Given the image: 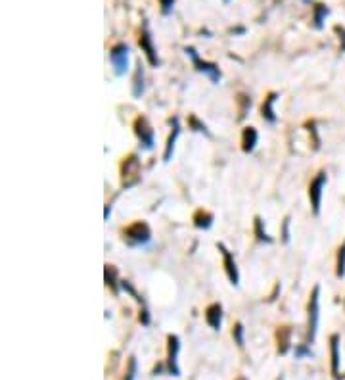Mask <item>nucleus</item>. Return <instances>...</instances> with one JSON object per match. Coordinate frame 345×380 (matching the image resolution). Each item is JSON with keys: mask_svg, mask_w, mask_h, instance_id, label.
<instances>
[{"mask_svg": "<svg viewBox=\"0 0 345 380\" xmlns=\"http://www.w3.org/2000/svg\"><path fill=\"white\" fill-rule=\"evenodd\" d=\"M123 234H125V242L131 246H144L152 240V231L144 221H134L123 231Z\"/></svg>", "mask_w": 345, "mask_h": 380, "instance_id": "obj_1", "label": "nucleus"}, {"mask_svg": "<svg viewBox=\"0 0 345 380\" xmlns=\"http://www.w3.org/2000/svg\"><path fill=\"white\" fill-rule=\"evenodd\" d=\"M184 52L190 56L192 64H194V67H196L198 71H201L204 75H207V77H209V81H211V83H215V85L219 83L222 75H220V69H219V66H217V64H213V62H206V60L199 58L198 52H196V48H194V46H186V48H184Z\"/></svg>", "mask_w": 345, "mask_h": 380, "instance_id": "obj_2", "label": "nucleus"}, {"mask_svg": "<svg viewBox=\"0 0 345 380\" xmlns=\"http://www.w3.org/2000/svg\"><path fill=\"white\" fill-rule=\"evenodd\" d=\"M129 52H131V48L125 43H117L110 48V62L115 75H119V77H123L129 71Z\"/></svg>", "mask_w": 345, "mask_h": 380, "instance_id": "obj_3", "label": "nucleus"}, {"mask_svg": "<svg viewBox=\"0 0 345 380\" xmlns=\"http://www.w3.org/2000/svg\"><path fill=\"white\" fill-rule=\"evenodd\" d=\"M138 44H140V48H142V52H144V56H146L150 66L157 67L161 64V62H159V56H157V50H155V46H154V37H152V33H150V25H148L146 20L142 22V31H140Z\"/></svg>", "mask_w": 345, "mask_h": 380, "instance_id": "obj_4", "label": "nucleus"}, {"mask_svg": "<svg viewBox=\"0 0 345 380\" xmlns=\"http://www.w3.org/2000/svg\"><path fill=\"white\" fill-rule=\"evenodd\" d=\"M320 286L316 284L313 288V294L309 298V332H307V342L311 344L316 336V330H318V315H320Z\"/></svg>", "mask_w": 345, "mask_h": 380, "instance_id": "obj_5", "label": "nucleus"}, {"mask_svg": "<svg viewBox=\"0 0 345 380\" xmlns=\"http://www.w3.org/2000/svg\"><path fill=\"white\" fill-rule=\"evenodd\" d=\"M326 181H328L326 171H318L316 177L311 181V184H309V200H311V207H313V213H315V215L320 213L322 192H324V186H326Z\"/></svg>", "mask_w": 345, "mask_h": 380, "instance_id": "obj_6", "label": "nucleus"}, {"mask_svg": "<svg viewBox=\"0 0 345 380\" xmlns=\"http://www.w3.org/2000/svg\"><path fill=\"white\" fill-rule=\"evenodd\" d=\"M121 181H123V186H127V188L134 186L140 181V160L134 154L125 158L121 163Z\"/></svg>", "mask_w": 345, "mask_h": 380, "instance_id": "obj_7", "label": "nucleus"}, {"mask_svg": "<svg viewBox=\"0 0 345 380\" xmlns=\"http://www.w3.org/2000/svg\"><path fill=\"white\" fill-rule=\"evenodd\" d=\"M134 132H136V137H138L140 140V148L142 150H152L155 144V137H154V129H152V125H150V121H148L146 117H136V121H134Z\"/></svg>", "mask_w": 345, "mask_h": 380, "instance_id": "obj_8", "label": "nucleus"}, {"mask_svg": "<svg viewBox=\"0 0 345 380\" xmlns=\"http://www.w3.org/2000/svg\"><path fill=\"white\" fill-rule=\"evenodd\" d=\"M169 342V357H167V369L173 376H180V369H178V351H180V340L175 334H169L167 338Z\"/></svg>", "mask_w": 345, "mask_h": 380, "instance_id": "obj_9", "label": "nucleus"}, {"mask_svg": "<svg viewBox=\"0 0 345 380\" xmlns=\"http://www.w3.org/2000/svg\"><path fill=\"white\" fill-rule=\"evenodd\" d=\"M219 250L222 254V259H225V271H227V277L232 284H238L240 282V273H238V267H236V261H234V256L228 252L222 244H219Z\"/></svg>", "mask_w": 345, "mask_h": 380, "instance_id": "obj_10", "label": "nucleus"}, {"mask_svg": "<svg viewBox=\"0 0 345 380\" xmlns=\"http://www.w3.org/2000/svg\"><path fill=\"white\" fill-rule=\"evenodd\" d=\"M171 125H173V132L169 135L167 146H165V152H163V161H171V158H173V152H175L176 139H178V135H180V125H178V117H173V119H171Z\"/></svg>", "mask_w": 345, "mask_h": 380, "instance_id": "obj_11", "label": "nucleus"}, {"mask_svg": "<svg viewBox=\"0 0 345 380\" xmlns=\"http://www.w3.org/2000/svg\"><path fill=\"white\" fill-rule=\"evenodd\" d=\"M206 321L213 330L220 329V322H222V306H220V303H211V306L207 307Z\"/></svg>", "mask_w": 345, "mask_h": 380, "instance_id": "obj_12", "label": "nucleus"}, {"mask_svg": "<svg viewBox=\"0 0 345 380\" xmlns=\"http://www.w3.org/2000/svg\"><path fill=\"white\" fill-rule=\"evenodd\" d=\"M328 15H330V8L326 6V4H322V2H316L315 6H313V27L316 31L322 29Z\"/></svg>", "mask_w": 345, "mask_h": 380, "instance_id": "obj_13", "label": "nucleus"}, {"mask_svg": "<svg viewBox=\"0 0 345 380\" xmlns=\"http://www.w3.org/2000/svg\"><path fill=\"white\" fill-rule=\"evenodd\" d=\"M257 140H259V135L255 131V127H246L242 135V150L246 154L253 152L255 146H257Z\"/></svg>", "mask_w": 345, "mask_h": 380, "instance_id": "obj_14", "label": "nucleus"}, {"mask_svg": "<svg viewBox=\"0 0 345 380\" xmlns=\"http://www.w3.org/2000/svg\"><path fill=\"white\" fill-rule=\"evenodd\" d=\"M146 90V83H144V69H142V64H136V71H134V79H132V96L134 98H140Z\"/></svg>", "mask_w": 345, "mask_h": 380, "instance_id": "obj_15", "label": "nucleus"}, {"mask_svg": "<svg viewBox=\"0 0 345 380\" xmlns=\"http://www.w3.org/2000/svg\"><path fill=\"white\" fill-rule=\"evenodd\" d=\"M274 102H276V94L271 92V94L265 98L263 108H261L263 119L265 121H269V123H274V121H276V116H274Z\"/></svg>", "mask_w": 345, "mask_h": 380, "instance_id": "obj_16", "label": "nucleus"}, {"mask_svg": "<svg viewBox=\"0 0 345 380\" xmlns=\"http://www.w3.org/2000/svg\"><path fill=\"white\" fill-rule=\"evenodd\" d=\"M330 350H332V373L338 376L339 373V336L334 334L330 338Z\"/></svg>", "mask_w": 345, "mask_h": 380, "instance_id": "obj_17", "label": "nucleus"}, {"mask_svg": "<svg viewBox=\"0 0 345 380\" xmlns=\"http://www.w3.org/2000/svg\"><path fill=\"white\" fill-rule=\"evenodd\" d=\"M194 225L198 229H209L213 225V215L209 212L199 210V212H196V215H194Z\"/></svg>", "mask_w": 345, "mask_h": 380, "instance_id": "obj_18", "label": "nucleus"}, {"mask_svg": "<svg viewBox=\"0 0 345 380\" xmlns=\"http://www.w3.org/2000/svg\"><path fill=\"white\" fill-rule=\"evenodd\" d=\"M336 275L338 278L345 277V242L339 246L338 250V259H336Z\"/></svg>", "mask_w": 345, "mask_h": 380, "instance_id": "obj_19", "label": "nucleus"}, {"mask_svg": "<svg viewBox=\"0 0 345 380\" xmlns=\"http://www.w3.org/2000/svg\"><path fill=\"white\" fill-rule=\"evenodd\" d=\"M255 234H257V238L261 242H271L272 238L267 234V231L263 229V219L261 217H255Z\"/></svg>", "mask_w": 345, "mask_h": 380, "instance_id": "obj_20", "label": "nucleus"}, {"mask_svg": "<svg viewBox=\"0 0 345 380\" xmlns=\"http://www.w3.org/2000/svg\"><path fill=\"white\" fill-rule=\"evenodd\" d=\"M232 336H234L236 344L242 348L243 346V325L242 322H236L234 327H232Z\"/></svg>", "mask_w": 345, "mask_h": 380, "instance_id": "obj_21", "label": "nucleus"}, {"mask_svg": "<svg viewBox=\"0 0 345 380\" xmlns=\"http://www.w3.org/2000/svg\"><path fill=\"white\" fill-rule=\"evenodd\" d=\"M175 2H176V0H159V8H161V14L163 15L173 14V10H175Z\"/></svg>", "mask_w": 345, "mask_h": 380, "instance_id": "obj_22", "label": "nucleus"}, {"mask_svg": "<svg viewBox=\"0 0 345 380\" xmlns=\"http://www.w3.org/2000/svg\"><path fill=\"white\" fill-rule=\"evenodd\" d=\"M334 31H336V35L339 37V52H343V54H345V27H341V25H336V27H334Z\"/></svg>", "mask_w": 345, "mask_h": 380, "instance_id": "obj_23", "label": "nucleus"}, {"mask_svg": "<svg viewBox=\"0 0 345 380\" xmlns=\"http://www.w3.org/2000/svg\"><path fill=\"white\" fill-rule=\"evenodd\" d=\"M136 378V359L131 357L129 359V371H127L125 380H134Z\"/></svg>", "mask_w": 345, "mask_h": 380, "instance_id": "obj_24", "label": "nucleus"}, {"mask_svg": "<svg viewBox=\"0 0 345 380\" xmlns=\"http://www.w3.org/2000/svg\"><path fill=\"white\" fill-rule=\"evenodd\" d=\"M190 121H192V123H194V127H196L194 131H201V132H206V135H209V131H207V127H206V125H204V123H199V121H198V119H196V117H190Z\"/></svg>", "mask_w": 345, "mask_h": 380, "instance_id": "obj_25", "label": "nucleus"}, {"mask_svg": "<svg viewBox=\"0 0 345 380\" xmlns=\"http://www.w3.org/2000/svg\"><path fill=\"white\" fill-rule=\"evenodd\" d=\"M305 355H311V350L303 348V346H297L295 348V357H305Z\"/></svg>", "mask_w": 345, "mask_h": 380, "instance_id": "obj_26", "label": "nucleus"}, {"mask_svg": "<svg viewBox=\"0 0 345 380\" xmlns=\"http://www.w3.org/2000/svg\"><path fill=\"white\" fill-rule=\"evenodd\" d=\"M282 236H284V242L290 240V217L284 219V231H282Z\"/></svg>", "mask_w": 345, "mask_h": 380, "instance_id": "obj_27", "label": "nucleus"}, {"mask_svg": "<svg viewBox=\"0 0 345 380\" xmlns=\"http://www.w3.org/2000/svg\"><path fill=\"white\" fill-rule=\"evenodd\" d=\"M140 322H142V325H150V315H148L146 309L140 311Z\"/></svg>", "mask_w": 345, "mask_h": 380, "instance_id": "obj_28", "label": "nucleus"}, {"mask_svg": "<svg viewBox=\"0 0 345 380\" xmlns=\"http://www.w3.org/2000/svg\"><path fill=\"white\" fill-rule=\"evenodd\" d=\"M301 2H305V4H309V2H313V0H301Z\"/></svg>", "mask_w": 345, "mask_h": 380, "instance_id": "obj_29", "label": "nucleus"}, {"mask_svg": "<svg viewBox=\"0 0 345 380\" xmlns=\"http://www.w3.org/2000/svg\"><path fill=\"white\" fill-rule=\"evenodd\" d=\"M222 2H227V4H228V2H230V0H222Z\"/></svg>", "mask_w": 345, "mask_h": 380, "instance_id": "obj_30", "label": "nucleus"}, {"mask_svg": "<svg viewBox=\"0 0 345 380\" xmlns=\"http://www.w3.org/2000/svg\"><path fill=\"white\" fill-rule=\"evenodd\" d=\"M238 380H246V378H238Z\"/></svg>", "mask_w": 345, "mask_h": 380, "instance_id": "obj_31", "label": "nucleus"}]
</instances>
